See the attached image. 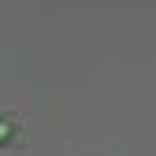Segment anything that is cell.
<instances>
[{"label": "cell", "mask_w": 156, "mask_h": 156, "mask_svg": "<svg viewBox=\"0 0 156 156\" xmlns=\"http://www.w3.org/2000/svg\"><path fill=\"white\" fill-rule=\"evenodd\" d=\"M19 130H23L19 115H15V112H0V149H8V145L19 138Z\"/></svg>", "instance_id": "1"}]
</instances>
